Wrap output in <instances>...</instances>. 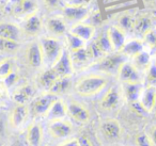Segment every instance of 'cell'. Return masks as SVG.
I'll return each instance as SVG.
<instances>
[{"label": "cell", "instance_id": "obj_44", "mask_svg": "<svg viewBox=\"0 0 156 146\" xmlns=\"http://www.w3.org/2000/svg\"><path fill=\"white\" fill-rule=\"evenodd\" d=\"M102 23V15L100 12H95L93 15L91 16V26L94 27V25H100Z\"/></svg>", "mask_w": 156, "mask_h": 146}, {"label": "cell", "instance_id": "obj_10", "mask_svg": "<svg viewBox=\"0 0 156 146\" xmlns=\"http://www.w3.org/2000/svg\"><path fill=\"white\" fill-rule=\"evenodd\" d=\"M48 131L56 139H65L72 133V126L69 123L62 120H51L48 126Z\"/></svg>", "mask_w": 156, "mask_h": 146}, {"label": "cell", "instance_id": "obj_9", "mask_svg": "<svg viewBox=\"0 0 156 146\" xmlns=\"http://www.w3.org/2000/svg\"><path fill=\"white\" fill-rule=\"evenodd\" d=\"M66 112L74 120L78 123H87L90 120V112L81 103L71 101L66 105Z\"/></svg>", "mask_w": 156, "mask_h": 146}, {"label": "cell", "instance_id": "obj_15", "mask_svg": "<svg viewBox=\"0 0 156 146\" xmlns=\"http://www.w3.org/2000/svg\"><path fill=\"white\" fill-rule=\"evenodd\" d=\"M69 32L72 34L76 35L77 37H79L80 40H83V42H87L92 40L94 33H95V28L93 26H91L90 24L79 23V24L74 25Z\"/></svg>", "mask_w": 156, "mask_h": 146}, {"label": "cell", "instance_id": "obj_19", "mask_svg": "<svg viewBox=\"0 0 156 146\" xmlns=\"http://www.w3.org/2000/svg\"><path fill=\"white\" fill-rule=\"evenodd\" d=\"M43 139V130L39 124L34 123L29 126L27 130V142L29 146H40Z\"/></svg>", "mask_w": 156, "mask_h": 146}, {"label": "cell", "instance_id": "obj_18", "mask_svg": "<svg viewBox=\"0 0 156 146\" xmlns=\"http://www.w3.org/2000/svg\"><path fill=\"white\" fill-rule=\"evenodd\" d=\"M20 36V30L16 25L10 23H0V37L17 42Z\"/></svg>", "mask_w": 156, "mask_h": 146}, {"label": "cell", "instance_id": "obj_49", "mask_svg": "<svg viewBox=\"0 0 156 146\" xmlns=\"http://www.w3.org/2000/svg\"><path fill=\"white\" fill-rule=\"evenodd\" d=\"M142 1L145 3V5H150V3H153V2H155L156 0H142Z\"/></svg>", "mask_w": 156, "mask_h": 146}, {"label": "cell", "instance_id": "obj_48", "mask_svg": "<svg viewBox=\"0 0 156 146\" xmlns=\"http://www.w3.org/2000/svg\"><path fill=\"white\" fill-rule=\"evenodd\" d=\"M5 86H2V85H0V97H1V96H2V95L3 94H5Z\"/></svg>", "mask_w": 156, "mask_h": 146}, {"label": "cell", "instance_id": "obj_52", "mask_svg": "<svg viewBox=\"0 0 156 146\" xmlns=\"http://www.w3.org/2000/svg\"><path fill=\"white\" fill-rule=\"evenodd\" d=\"M2 129V124H1V122H0V130Z\"/></svg>", "mask_w": 156, "mask_h": 146}, {"label": "cell", "instance_id": "obj_41", "mask_svg": "<svg viewBox=\"0 0 156 146\" xmlns=\"http://www.w3.org/2000/svg\"><path fill=\"white\" fill-rule=\"evenodd\" d=\"M130 108H132L133 111H134L135 113L139 114V115H147V114L149 113V112H147V110L141 106V103H139V101L130 103Z\"/></svg>", "mask_w": 156, "mask_h": 146}, {"label": "cell", "instance_id": "obj_35", "mask_svg": "<svg viewBox=\"0 0 156 146\" xmlns=\"http://www.w3.org/2000/svg\"><path fill=\"white\" fill-rule=\"evenodd\" d=\"M147 83L149 86L156 88V61H151L149 67L147 68Z\"/></svg>", "mask_w": 156, "mask_h": 146}, {"label": "cell", "instance_id": "obj_42", "mask_svg": "<svg viewBox=\"0 0 156 146\" xmlns=\"http://www.w3.org/2000/svg\"><path fill=\"white\" fill-rule=\"evenodd\" d=\"M43 1L46 8H48L49 10L57 9L59 7V5H60V0H43Z\"/></svg>", "mask_w": 156, "mask_h": 146}, {"label": "cell", "instance_id": "obj_24", "mask_svg": "<svg viewBox=\"0 0 156 146\" xmlns=\"http://www.w3.org/2000/svg\"><path fill=\"white\" fill-rule=\"evenodd\" d=\"M33 95H34V89L29 84H26L15 91L13 98L18 105H25L27 101L30 100Z\"/></svg>", "mask_w": 156, "mask_h": 146}, {"label": "cell", "instance_id": "obj_33", "mask_svg": "<svg viewBox=\"0 0 156 146\" xmlns=\"http://www.w3.org/2000/svg\"><path fill=\"white\" fill-rule=\"evenodd\" d=\"M66 42H67V46H69V49L71 51H75V50L85 47V42L79 39V37H77L76 35L72 34L71 32L66 34Z\"/></svg>", "mask_w": 156, "mask_h": 146}, {"label": "cell", "instance_id": "obj_6", "mask_svg": "<svg viewBox=\"0 0 156 146\" xmlns=\"http://www.w3.org/2000/svg\"><path fill=\"white\" fill-rule=\"evenodd\" d=\"M57 96L54 94H44L42 96L37 97L34 101L32 103L31 106V112L34 116H40L44 115L48 112V110L50 109V107L52 106V103L57 100Z\"/></svg>", "mask_w": 156, "mask_h": 146}, {"label": "cell", "instance_id": "obj_34", "mask_svg": "<svg viewBox=\"0 0 156 146\" xmlns=\"http://www.w3.org/2000/svg\"><path fill=\"white\" fill-rule=\"evenodd\" d=\"M18 43L10 40L0 37V51L2 52H14L18 49Z\"/></svg>", "mask_w": 156, "mask_h": 146}, {"label": "cell", "instance_id": "obj_45", "mask_svg": "<svg viewBox=\"0 0 156 146\" xmlns=\"http://www.w3.org/2000/svg\"><path fill=\"white\" fill-rule=\"evenodd\" d=\"M149 137H150V140H151L153 146H156V127H154V128L151 129V131H150V134H149Z\"/></svg>", "mask_w": 156, "mask_h": 146}, {"label": "cell", "instance_id": "obj_3", "mask_svg": "<svg viewBox=\"0 0 156 146\" xmlns=\"http://www.w3.org/2000/svg\"><path fill=\"white\" fill-rule=\"evenodd\" d=\"M40 45H41L42 54H43V62L50 66H54V64L63 51L61 48V44L56 39L44 37L41 40Z\"/></svg>", "mask_w": 156, "mask_h": 146}, {"label": "cell", "instance_id": "obj_12", "mask_svg": "<svg viewBox=\"0 0 156 146\" xmlns=\"http://www.w3.org/2000/svg\"><path fill=\"white\" fill-rule=\"evenodd\" d=\"M106 32L111 43V46H112L113 51H120L125 44V33L117 26H111Z\"/></svg>", "mask_w": 156, "mask_h": 146}, {"label": "cell", "instance_id": "obj_21", "mask_svg": "<svg viewBox=\"0 0 156 146\" xmlns=\"http://www.w3.org/2000/svg\"><path fill=\"white\" fill-rule=\"evenodd\" d=\"M46 27L47 30L49 31L51 34L56 35V36H61L64 35L66 32V24L65 20L59 17H52L49 18L46 23Z\"/></svg>", "mask_w": 156, "mask_h": 146}, {"label": "cell", "instance_id": "obj_22", "mask_svg": "<svg viewBox=\"0 0 156 146\" xmlns=\"http://www.w3.org/2000/svg\"><path fill=\"white\" fill-rule=\"evenodd\" d=\"M66 114H67L66 105H65L61 99H57V100L52 103L50 109L48 110L46 115H47V117L49 118V120H62Z\"/></svg>", "mask_w": 156, "mask_h": 146}, {"label": "cell", "instance_id": "obj_13", "mask_svg": "<svg viewBox=\"0 0 156 146\" xmlns=\"http://www.w3.org/2000/svg\"><path fill=\"white\" fill-rule=\"evenodd\" d=\"M27 60L34 68H37L43 64V54L40 43H31L29 45L27 49Z\"/></svg>", "mask_w": 156, "mask_h": 146}, {"label": "cell", "instance_id": "obj_17", "mask_svg": "<svg viewBox=\"0 0 156 146\" xmlns=\"http://www.w3.org/2000/svg\"><path fill=\"white\" fill-rule=\"evenodd\" d=\"M138 101L149 113L153 111L154 105L156 101V88L147 86L144 91H142V94H141Z\"/></svg>", "mask_w": 156, "mask_h": 146}, {"label": "cell", "instance_id": "obj_1", "mask_svg": "<svg viewBox=\"0 0 156 146\" xmlns=\"http://www.w3.org/2000/svg\"><path fill=\"white\" fill-rule=\"evenodd\" d=\"M108 80L100 75H88L80 78L75 85V91L78 95L89 97L96 95L106 86Z\"/></svg>", "mask_w": 156, "mask_h": 146}, {"label": "cell", "instance_id": "obj_11", "mask_svg": "<svg viewBox=\"0 0 156 146\" xmlns=\"http://www.w3.org/2000/svg\"><path fill=\"white\" fill-rule=\"evenodd\" d=\"M121 100V93L117 86H112L108 90V92L104 95L101 100V107L105 110H112L119 106Z\"/></svg>", "mask_w": 156, "mask_h": 146}, {"label": "cell", "instance_id": "obj_30", "mask_svg": "<svg viewBox=\"0 0 156 146\" xmlns=\"http://www.w3.org/2000/svg\"><path fill=\"white\" fill-rule=\"evenodd\" d=\"M69 56H71L73 66L74 65L86 64V63L90 60V56H89V54H88V50L86 47L77 49V50H75V51H71Z\"/></svg>", "mask_w": 156, "mask_h": 146}, {"label": "cell", "instance_id": "obj_47", "mask_svg": "<svg viewBox=\"0 0 156 146\" xmlns=\"http://www.w3.org/2000/svg\"><path fill=\"white\" fill-rule=\"evenodd\" d=\"M85 0H72V5H81Z\"/></svg>", "mask_w": 156, "mask_h": 146}, {"label": "cell", "instance_id": "obj_2", "mask_svg": "<svg viewBox=\"0 0 156 146\" xmlns=\"http://www.w3.org/2000/svg\"><path fill=\"white\" fill-rule=\"evenodd\" d=\"M125 62V56L122 54H109L101 58L95 65L94 69L106 74H118L120 67Z\"/></svg>", "mask_w": 156, "mask_h": 146}, {"label": "cell", "instance_id": "obj_37", "mask_svg": "<svg viewBox=\"0 0 156 146\" xmlns=\"http://www.w3.org/2000/svg\"><path fill=\"white\" fill-rule=\"evenodd\" d=\"M12 71H13V64H12L11 60L5 59L0 62V77H7Z\"/></svg>", "mask_w": 156, "mask_h": 146}, {"label": "cell", "instance_id": "obj_14", "mask_svg": "<svg viewBox=\"0 0 156 146\" xmlns=\"http://www.w3.org/2000/svg\"><path fill=\"white\" fill-rule=\"evenodd\" d=\"M101 131L105 137L110 140L118 139L121 134V126L115 120H106L101 125Z\"/></svg>", "mask_w": 156, "mask_h": 146}, {"label": "cell", "instance_id": "obj_51", "mask_svg": "<svg viewBox=\"0 0 156 146\" xmlns=\"http://www.w3.org/2000/svg\"><path fill=\"white\" fill-rule=\"evenodd\" d=\"M152 112H155L156 113V101H155V105H154V108H153V111Z\"/></svg>", "mask_w": 156, "mask_h": 146}, {"label": "cell", "instance_id": "obj_7", "mask_svg": "<svg viewBox=\"0 0 156 146\" xmlns=\"http://www.w3.org/2000/svg\"><path fill=\"white\" fill-rule=\"evenodd\" d=\"M118 78L123 83H137L141 82V77L139 71L132 63L124 62L118 71Z\"/></svg>", "mask_w": 156, "mask_h": 146}, {"label": "cell", "instance_id": "obj_4", "mask_svg": "<svg viewBox=\"0 0 156 146\" xmlns=\"http://www.w3.org/2000/svg\"><path fill=\"white\" fill-rule=\"evenodd\" d=\"M37 9L35 0H11L9 2V10L13 15H33Z\"/></svg>", "mask_w": 156, "mask_h": 146}, {"label": "cell", "instance_id": "obj_36", "mask_svg": "<svg viewBox=\"0 0 156 146\" xmlns=\"http://www.w3.org/2000/svg\"><path fill=\"white\" fill-rule=\"evenodd\" d=\"M87 50L90 56V59H98L100 60L101 58H103L105 56L102 52V50L100 49V47L98 46V44L95 43V41H92L90 43V45L87 47Z\"/></svg>", "mask_w": 156, "mask_h": 146}, {"label": "cell", "instance_id": "obj_16", "mask_svg": "<svg viewBox=\"0 0 156 146\" xmlns=\"http://www.w3.org/2000/svg\"><path fill=\"white\" fill-rule=\"evenodd\" d=\"M142 84L141 82L137 83H124L123 85V93L125 99L129 103H136L139 100L141 94H142Z\"/></svg>", "mask_w": 156, "mask_h": 146}, {"label": "cell", "instance_id": "obj_40", "mask_svg": "<svg viewBox=\"0 0 156 146\" xmlns=\"http://www.w3.org/2000/svg\"><path fill=\"white\" fill-rule=\"evenodd\" d=\"M17 79H18V75L15 71H12L7 77H5V85L7 86V88H10V86H12L14 83H16Z\"/></svg>", "mask_w": 156, "mask_h": 146}, {"label": "cell", "instance_id": "obj_39", "mask_svg": "<svg viewBox=\"0 0 156 146\" xmlns=\"http://www.w3.org/2000/svg\"><path fill=\"white\" fill-rule=\"evenodd\" d=\"M136 143L137 146H153L149 135L145 133H139L136 137Z\"/></svg>", "mask_w": 156, "mask_h": 146}, {"label": "cell", "instance_id": "obj_28", "mask_svg": "<svg viewBox=\"0 0 156 146\" xmlns=\"http://www.w3.org/2000/svg\"><path fill=\"white\" fill-rule=\"evenodd\" d=\"M143 50V44L139 40H133V41L128 42V43L124 44L123 48L121 49L122 54L127 57H135Z\"/></svg>", "mask_w": 156, "mask_h": 146}, {"label": "cell", "instance_id": "obj_8", "mask_svg": "<svg viewBox=\"0 0 156 146\" xmlns=\"http://www.w3.org/2000/svg\"><path fill=\"white\" fill-rule=\"evenodd\" d=\"M52 68L58 74L59 77H71V75L73 74V63L67 50H63Z\"/></svg>", "mask_w": 156, "mask_h": 146}, {"label": "cell", "instance_id": "obj_23", "mask_svg": "<svg viewBox=\"0 0 156 146\" xmlns=\"http://www.w3.org/2000/svg\"><path fill=\"white\" fill-rule=\"evenodd\" d=\"M28 108L25 105H18L12 111L10 115V123L13 127H18L24 123V120L28 116Z\"/></svg>", "mask_w": 156, "mask_h": 146}, {"label": "cell", "instance_id": "obj_38", "mask_svg": "<svg viewBox=\"0 0 156 146\" xmlns=\"http://www.w3.org/2000/svg\"><path fill=\"white\" fill-rule=\"evenodd\" d=\"M143 39H144V42L150 46L151 48H156V32L151 30L149 32H147L144 35H143Z\"/></svg>", "mask_w": 156, "mask_h": 146}, {"label": "cell", "instance_id": "obj_31", "mask_svg": "<svg viewBox=\"0 0 156 146\" xmlns=\"http://www.w3.org/2000/svg\"><path fill=\"white\" fill-rule=\"evenodd\" d=\"M135 24V18L132 14L129 13H124L118 18V28L121 29L124 33L129 32L133 30Z\"/></svg>", "mask_w": 156, "mask_h": 146}, {"label": "cell", "instance_id": "obj_26", "mask_svg": "<svg viewBox=\"0 0 156 146\" xmlns=\"http://www.w3.org/2000/svg\"><path fill=\"white\" fill-rule=\"evenodd\" d=\"M41 28H42V22L39 16L35 15V14L28 16V18H27L24 24L25 32L30 35L37 34L41 31Z\"/></svg>", "mask_w": 156, "mask_h": 146}, {"label": "cell", "instance_id": "obj_20", "mask_svg": "<svg viewBox=\"0 0 156 146\" xmlns=\"http://www.w3.org/2000/svg\"><path fill=\"white\" fill-rule=\"evenodd\" d=\"M152 28V19L149 15L142 14L139 15L137 18H135V24L133 30L138 35H144L147 32H149Z\"/></svg>", "mask_w": 156, "mask_h": 146}, {"label": "cell", "instance_id": "obj_53", "mask_svg": "<svg viewBox=\"0 0 156 146\" xmlns=\"http://www.w3.org/2000/svg\"><path fill=\"white\" fill-rule=\"evenodd\" d=\"M155 59H156V56H155Z\"/></svg>", "mask_w": 156, "mask_h": 146}, {"label": "cell", "instance_id": "obj_27", "mask_svg": "<svg viewBox=\"0 0 156 146\" xmlns=\"http://www.w3.org/2000/svg\"><path fill=\"white\" fill-rule=\"evenodd\" d=\"M58 74L55 71V69L52 68H49L47 71H45L44 73H42L39 77V83L40 85L42 86L43 89L45 90H50V88L52 86L54 82L57 80L58 78Z\"/></svg>", "mask_w": 156, "mask_h": 146}, {"label": "cell", "instance_id": "obj_50", "mask_svg": "<svg viewBox=\"0 0 156 146\" xmlns=\"http://www.w3.org/2000/svg\"><path fill=\"white\" fill-rule=\"evenodd\" d=\"M2 16H3V12H2V9L0 8V19L2 18Z\"/></svg>", "mask_w": 156, "mask_h": 146}, {"label": "cell", "instance_id": "obj_5", "mask_svg": "<svg viewBox=\"0 0 156 146\" xmlns=\"http://www.w3.org/2000/svg\"><path fill=\"white\" fill-rule=\"evenodd\" d=\"M89 8L83 5H71L63 9V18L69 23L79 24L89 16Z\"/></svg>", "mask_w": 156, "mask_h": 146}, {"label": "cell", "instance_id": "obj_29", "mask_svg": "<svg viewBox=\"0 0 156 146\" xmlns=\"http://www.w3.org/2000/svg\"><path fill=\"white\" fill-rule=\"evenodd\" d=\"M150 63H151V58L150 54L145 51H141L138 54H136L135 57H133V63L132 64L136 67L138 71H147V68L149 67Z\"/></svg>", "mask_w": 156, "mask_h": 146}, {"label": "cell", "instance_id": "obj_46", "mask_svg": "<svg viewBox=\"0 0 156 146\" xmlns=\"http://www.w3.org/2000/svg\"><path fill=\"white\" fill-rule=\"evenodd\" d=\"M59 146H78V142L76 139H73V140H69V141H66L64 143L60 144Z\"/></svg>", "mask_w": 156, "mask_h": 146}, {"label": "cell", "instance_id": "obj_43", "mask_svg": "<svg viewBox=\"0 0 156 146\" xmlns=\"http://www.w3.org/2000/svg\"><path fill=\"white\" fill-rule=\"evenodd\" d=\"M76 140L78 142V146H93L91 141L89 140V137H86V135H80V137Z\"/></svg>", "mask_w": 156, "mask_h": 146}, {"label": "cell", "instance_id": "obj_25", "mask_svg": "<svg viewBox=\"0 0 156 146\" xmlns=\"http://www.w3.org/2000/svg\"><path fill=\"white\" fill-rule=\"evenodd\" d=\"M72 84V79L71 77H58L57 80L54 82L52 86L50 88L49 93L54 95H59V94H64L69 90Z\"/></svg>", "mask_w": 156, "mask_h": 146}, {"label": "cell", "instance_id": "obj_32", "mask_svg": "<svg viewBox=\"0 0 156 146\" xmlns=\"http://www.w3.org/2000/svg\"><path fill=\"white\" fill-rule=\"evenodd\" d=\"M94 41H95V43L98 44V46L100 47V49L102 50V52L105 56L111 54V52L113 51L112 46H111V43H110V41H109V37H108V35H107V32L101 33Z\"/></svg>", "mask_w": 156, "mask_h": 146}]
</instances>
